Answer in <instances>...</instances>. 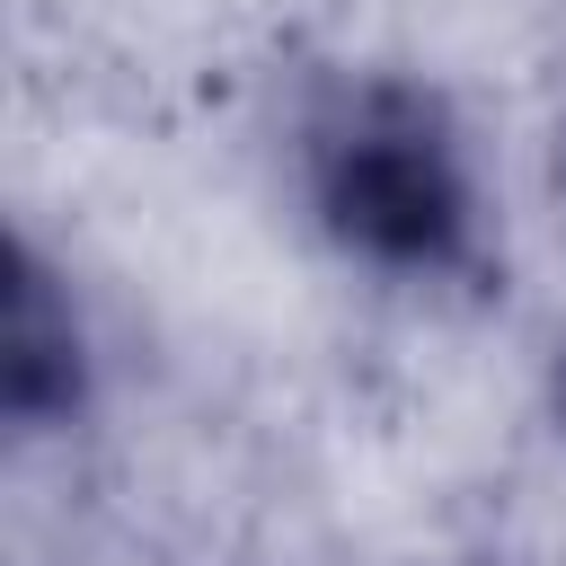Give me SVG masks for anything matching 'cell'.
Listing matches in <instances>:
<instances>
[{"label":"cell","instance_id":"3","mask_svg":"<svg viewBox=\"0 0 566 566\" xmlns=\"http://www.w3.org/2000/svg\"><path fill=\"white\" fill-rule=\"evenodd\" d=\"M557 416H566V354H557Z\"/></svg>","mask_w":566,"mask_h":566},{"label":"cell","instance_id":"2","mask_svg":"<svg viewBox=\"0 0 566 566\" xmlns=\"http://www.w3.org/2000/svg\"><path fill=\"white\" fill-rule=\"evenodd\" d=\"M80 398H88V336H80L53 265L18 239L9 248V318H0V407L18 433H44V424H71Z\"/></svg>","mask_w":566,"mask_h":566},{"label":"cell","instance_id":"1","mask_svg":"<svg viewBox=\"0 0 566 566\" xmlns=\"http://www.w3.org/2000/svg\"><path fill=\"white\" fill-rule=\"evenodd\" d=\"M310 203L318 230L380 274H478V186L460 133L416 80H354L310 124Z\"/></svg>","mask_w":566,"mask_h":566}]
</instances>
